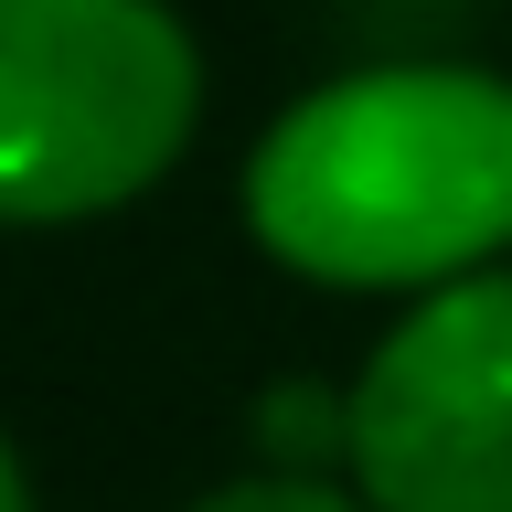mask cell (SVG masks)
<instances>
[{
    "instance_id": "obj_1",
    "label": "cell",
    "mask_w": 512,
    "mask_h": 512,
    "mask_svg": "<svg viewBox=\"0 0 512 512\" xmlns=\"http://www.w3.org/2000/svg\"><path fill=\"white\" fill-rule=\"evenodd\" d=\"M246 235L310 288L427 299L512 267V86L480 64H363L246 160Z\"/></svg>"
},
{
    "instance_id": "obj_2",
    "label": "cell",
    "mask_w": 512,
    "mask_h": 512,
    "mask_svg": "<svg viewBox=\"0 0 512 512\" xmlns=\"http://www.w3.org/2000/svg\"><path fill=\"white\" fill-rule=\"evenodd\" d=\"M192 118L203 54L160 0H0V224L139 203Z\"/></svg>"
},
{
    "instance_id": "obj_3",
    "label": "cell",
    "mask_w": 512,
    "mask_h": 512,
    "mask_svg": "<svg viewBox=\"0 0 512 512\" xmlns=\"http://www.w3.org/2000/svg\"><path fill=\"white\" fill-rule=\"evenodd\" d=\"M342 395L374 512H512V267L406 299Z\"/></svg>"
},
{
    "instance_id": "obj_4",
    "label": "cell",
    "mask_w": 512,
    "mask_h": 512,
    "mask_svg": "<svg viewBox=\"0 0 512 512\" xmlns=\"http://www.w3.org/2000/svg\"><path fill=\"white\" fill-rule=\"evenodd\" d=\"M182 512H374L363 491H342V480H288V470H256V480H224V491H203V502Z\"/></svg>"
},
{
    "instance_id": "obj_5",
    "label": "cell",
    "mask_w": 512,
    "mask_h": 512,
    "mask_svg": "<svg viewBox=\"0 0 512 512\" xmlns=\"http://www.w3.org/2000/svg\"><path fill=\"white\" fill-rule=\"evenodd\" d=\"M0 512H32V480H22V448L0 438Z\"/></svg>"
}]
</instances>
